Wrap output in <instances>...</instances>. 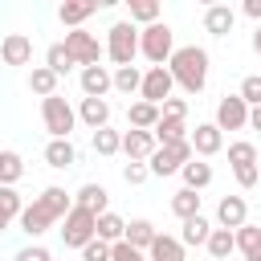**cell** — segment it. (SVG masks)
<instances>
[{
  "instance_id": "484cf974",
  "label": "cell",
  "mask_w": 261,
  "mask_h": 261,
  "mask_svg": "<svg viewBox=\"0 0 261 261\" xmlns=\"http://www.w3.org/2000/svg\"><path fill=\"white\" fill-rule=\"evenodd\" d=\"M147 261H184V241L171 232H159L155 245L147 249Z\"/></svg>"
},
{
  "instance_id": "f6af8a7d",
  "label": "cell",
  "mask_w": 261,
  "mask_h": 261,
  "mask_svg": "<svg viewBox=\"0 0 261 261\" xmlns=\"http://www.w3.org/2000/svg\"><path fill=\"white\" fill-rule=\"evenodd\" d=\"M82 261H110V245L94 237V241H90V245L82 249Z\"/></svg>"
},
{
  "instance_id": "4dcf8cb0",
  "label": "cell",
  "mask_w": 261,
  "mask_h": 261,
  "mask_svg": "<svg viewBox=\"0 0 261 261\" xmlns=\"http://www.w3.org/2000/svg\"><path fill=\"white\" fill-rule=\"evenodd\" d=\"M114 90L126 94V98H139V90H143V69H139V65H122V69H114Z\"/></svg>"
},
{
  "instance_id": "f546056e",
  "label": "cell",
  "mask_w": 261,
  "mask_h": 261,
  "mask_svg": "<svg viewBox=\"0 0 261 261\" xmlns=\"http://www.w3.org/2000/svg\"><path fill=\"white\" fill-rule=\"evenodd\" d=\"M57 82H61V77H57L49 65H33V73H29V90L41 94V98H53V94H57Z\"/></svg>"
},
{
  "instance_id": "7a4b0ae2",
  "label": "cell",
  "mask_w": 261,
  "mask_h": 261,
  "mask_svg": "<svg viewBox=\"0 0 261 261\" xmlns=\"http://www.w3.org/2000/svg\"><path fill=\"white\" fill-rule=\"evenodd\" d=\"M106 57L114 61V69L135 65V57H139V29L130 20H114L106 29Z\"/></svg>"
},
{
  "instance_id": "5bb4252c",
  "label": "cell",
  "mask_w": 261,
  "mask_h": 261,
  "mask_svg": "<svg viewBox=\"0 0 261 261\" xmlns=\"http://www.w3.org/2000/svg\"><path fill=\"white\" fill-rule=\"evenodd\" d=\"M77 82H82V94H86V98H106V94L114 90V69H106V65H86V69L77 73Z\"/></svg>"
},
{
  "instance_id": "74e56055",
  "label": "cell",
  "mask_w": 261,
  "mask_h": 261,
  "mask_svg": "<svg viewBox=\"0 0 261 261\" xmlns=\"http://www.w3.org/2000/svg\"><path fill=\"white\" fill-rule=\"evenodd\" d=\"M94 151H98V155H118V151H122V130H114V126L94 130Z\"/></svg>"
},
{
  "instance_id": "f1b7e54d",
  "label": "cell",
  "mask_w": 261,
  "mask_h": 261,
  "mask_svg": "<svg viewBox=\"0 0 261 261\" xmlns=\"http://www.w3.org/2000/svg\"><path fill=\"white\" fill-rule=\"evenodd\" d=\"M237 253L245 261H261V224H241L237 228Z\"/></svg>"
},
{
  "instance_id": "603a6c76",
  "label": "cell",
  "mask_w": 261,
  "mask_h": 261,
  "mask_svg": "<svg viewBox=\"0 0 261 261\" xmlns=\"http://www.w3.org/2000/svg\"><path fill=\"white\" fill-rule=\"evenodd\" d=\"M212 220L200 212V216H192V220H184V228H179V241H184V249H204L208 245V237H212Z\"/></svg>"
},
{
  "instance_id": "ba28073f",
  "label": "cell",
  "mask_w": 261,
  "mask_h": 261,
  "mask_svg": "<svg viewBox=\"0 0 261 261\" xmlns=\"http://www.w3.org/2000/svg\"><path fill=\"white\" fill-rule=\"evenodd\" d=\"M188 159H196V151H192V143L184 139V143H167V147H155V155L147 159V167H151V175H179Z\"/></svg>"
},
{
  "instance_id": "d590c367",
  "label": "cell",
  "mask_w": 261,
  "mask_h": 261,
  "mask_svg": "<svg viewBox=\"0 0 261 261\" xmlns=\"http://www.w3.org/2000/svg\"><path fill=\"white\" fill-rule=\"evenodd\" d=\"M159 12H163V8H159V0H130V16H126V20H130L135 29H139V24L147 29V24H155V20H159Z\"/></svg>"
},
{
  "instance_id": "2e32d148",
  "label": "cell",
  "mask_w": 261,
  "mask_h": 261,
  "mask_svg": "<svg viewBox=\"0 0 261 261\" xmlns=\"http://www.w3.org/2000/svg\"><path fill=\"white\" fill-rule=\"evenodd\" d=\"M16 224H20V232H24L29 241H37V237H45L57 220H53V216H49V212L33 200V204H24V212H20V220H16Z\"/></svg>"
},
{
  "instance_id": "8fae6325",
  "label": "cell",
  "mask_w": 261,
  "mask_h": 261,
  "mask_svg": "<svg viewBox=\"0 0 261 261\" xmlns=\"http://www.w3.org/2000/svg\"><path fill=\"white\" fill-rule=\"evenodd\" d=\"M188 143H192L196 159H212V155L224 151V130L216 122H196V130L188 135Z\"/></svg>"
},
{
  "instance_id": "ac0fdd59",
  "label": "cell",
  "mask_w": 261,
  "mask_h": 261,
  "mask_svg": "<svg viewBox=\"0 0 261 261\" xmlns=\"http://www.w3.org/2000/svg\"><path fill=\"white\" fill-rule=\"evenodd\" d=\"M94 12H98V4H94V0H65V4L57 8V20H61V24H65V33H69V29H82Z\"/></svg>"
},
{
  "instance_id": "7402d4cb",
  "label": "cell",
  "mask_w": 261,
  "mask_h": 261,
  "mask_svg": "<svg viewBox=\"0 0 261 261\" xmlns=\"http://www.w3.org/2000/svg\"><path fill=\"white\" fill-rule=\"evenodd\" d=\"M73 204L86 208V212H94V216H102V212H110V208H106V204H110V192H106L102 184H82V188L73 192Z\"/></svg>"
},
{
  "instance_id": "836d02e7",
  "label": "cell",
  "mask_w": 261,
  "mask_h": 261,
  "mask_svg": "<svg viewBox=\"0 0 261 261\" xmlns=\"http://www.w3.org/2000/svg\"><path fill=\"white\" fill-rule=\"evenodd\" d=\"M24 175V159L16 151H0V188H16Z\"/></svg>"
},
{
  "instance_id": "e575fe53",
  "label": "cell",
  "mask_w": 261,
  "mask_h": 261,
  "mask_svg": "<svg viewBox=\"0 0 261 261\" xmlns=\"http://www.w3.org/2000/svg\"><path fill=\"white\" fill-rule=\"evenodd\" d=\"M171 212H175L179 220H192V216H200V192H192V188H179V192L171 196Z\"/></svg>"
},
{
  "instance_id": "44dd1931",
  "label": "cell",
  "mask_w": 261,
  "mask_h": 261,
  "mask_svg": "<svg viewBox=\"0 0 261 261\" xmlns=\"http://www.w3.org/2000/svg\"><path fill=\"white\" fill-rule=\"evenodd\" d=\"M45 163H49L53 171L73 167V163H77V147H73V139H49V143H45Z\"/></svg>"
},
{
  "instance_id": "9a60e30c",
  "label": "cell",
  "mask_w": 261,
  "mask_h": 261,
  "mask_svg": "<svg viewBox=\"0 0 261 261\" xmlns=\"http://www.w3.org/2000/svg\"><path fill=\"white\" fill-rule=\"evenodd\" d=\"M155 147H159V143H155L151 130H130V126L122 130V155H126L130 163H147V159L155 155Z\"/></svg>"
},
{
  "instance_id": "b9f144b4",
  "label": "cell",
  "mask_w": 261,
  "mask_h": 261,
  "mask_svg": "<svg viewBox=\"0 0 261 261\" xmlns=\"http://www.w3.org/2000/svg\"><path fill=\"white\" fill-rule=\"evenodd\" d=\"M110 261H147V253L126 245V241H118V245H110Z\"/></svg>"
},
{
  "instance_id": "ffe728a7",
  "label": "cell",
  "mask_w": 261,
  "mask_h": 261,
  "mask_svg": "<svg viewBox=\"0 0 261 261\" xmlns=\"http://www.w3.org/2000/svg\"><path fill=\"white\" fill-rule=\"evenodd\" d=\"M77 122H86L90 130L110 126V102H106V98H82V106H77Z\"/></svg>"
},
{
  "instance_id": "bcb514c9",
  "label": "cell",
  "mask_w": 261,
  "mask_h": 261,
  "mask_svg": "<svg viewBox=\"0 0 261 261\" xmlns=\"http://www.w3.org/2000/svg\"><path fill=\"white\" fill-rule=\"evenodd\" d=\"M241 12H245L249 20H257V24H261V0H245V4H241Z\"/></svg>"
},
{
  "instance_id": "52a82bcc",
  "label": "cell",
  "mask_w": 261,
  "mask_h": 261,
  "mask_svg": "<svg viewBox=\"0 0 261 261\" xmlns=\"http://www.w3.org/2000/svg\"><path fill=\"white\" fill-rule=\"evenodd\" d=\"M61 45L69 49V57H73L82 69H86V65H102V57H106V45H102L90 29H69Z\"/></svg>"
},
{
  "instance_id": "30bf717a",
  "label": "cell",
  "mask_w": 261,
  "mask_h": 261,
  "mask_svg": "<svg viewBox=\"0 0 261 261\" xmlns=\"http://www.w3.org/2000/svg\"><path fill=\"white\" fill-rule=\"evenodd\" d=\"M220 130H249V106L241 94H224L216 102V118H212Z\"/></svg>"
},
{
  "instance_id": "1f68e13d",
  "label": "cell",
  "mask_w": 261,
  "mask_h": 261,
  "mask_svg": "<svg viewBox=\"0 0 261 261\" xmlns=\"http://www.w3.org/2000/svg\"><path fill=\"white\" fill-rule=\"evenodd\" d=\"M122 237H126V220H122L118 212H102V216H98V241L118 245Z\"/></svg>"
},
{
  "instance_id": "9c48e42d",
  "label": "cell",
  "mask_w": 261,
  "mask_h": 261,
  "mask_svg": "<svg viewBox=\"0 0 261 261\" xmlns=\"http://www.w3.org/2000/svg\"><path fill=\"white\" fill-rule=\"evenodd\" d=\"M171 90H175V77H171L167 65H147V69H143V90H139L143 102L163 106V102L171 98Z\"/></svg>"
},
{
  "instance_id": "f35d334b",
  "label": "cell",
  "mask_w": 261,
  "mask_h": 261,
  "mask_svg": "<svg viewBox=\"0 0 261 261\" xmlns=\"http://www.w3.org/2000/svg\"><path fill=\"white\" fill-rule=\"evenodd\" d=\"M20 212H24V196L16 188H0V216L12 224V220H20Z\"/></svg>"
},
{
  "instance_id": "4316f807",
  "label": "cell",
  "mask_w": 261,
  "mask_h": 261,
  "mask_svg": "<svg viewBox=\"0 0 261 261\" xmlns=\"http://www.w3.org/2000/svg\"><path fill=\"white\" fill-rule=\"evenodd\" d=\"M151 135H155L159 147H167V143H184V139L192 135V126H188V118H159V126H155Z\"/></svg>"
},
{
  "instance_id": "e0dca14e",
  "label": "cell",
  "mask_w": 261,
  "mask_h": 261,
  "mask_svg": "<svg viewBox=\"0 0 261 261\" xmlns=\"http://www.w3.org/2000/svg\"><path fill=\"white\" fill-rule=\"evenodd\" d=\"M37 204L61 224L65 216H69V208H73V196L65 192V188H57V184H49V188H41V196H37Z\"/></svg>"
},
{
  "instance_id": "5b68a950",
  "label": "cell",
  "mask_w": 261,
  "mask_h": 261,
  "mask_svg": "<svg viewBox=\"0 0 261 261\" xmlns=\"http://www.w3.org/2000/svg\"><path fill=\"white\" fill-rule=\"evenodd\" d=\"M41 122H45L49 139H69L77 126V110L61 94H53V98H41Z\"/></svg>"
},
{
  "instance_id": "ee69618b",
  "label": "cell",
  "mask_w": 261,
  "mask_h": 261,
  "mask_svg": "<svg viewBox=\"0 0 261 261\" xmlns=\"http://www.w3.org/2000/svg\"><path fill=\"white\" fill-rule=\"evenodd\" d=\"M122 179H126L130 188H139V184L151 179V167H147V163H126V167H122Z\"/></svg>"
},
{
  "instance_id": "d6986e66",
  "label": "cell",
  "mask_w": 261,
  "mask_h": 261,
  "mask_svg": "<svg viewBox=\"0 0 261 261\" xmlns=\"http://www.w3.org/2000/svg\"><path fill=\"white\" fill-rule=\"evenodd\" d=\"M232 24H237V12H232L228 4H208V8H204V33H212V37H228Z\"/></svg>"
},
{
  "instance_id": "8d00e7d4",
  "label": "cell",
  "mask_w": 261,
  "mask_h": 261,
  "mask_svg": "<svg viewBox=\"0 0 261 261\" xmlns=\"http://www.w3.org/2000/svg\"><path fill=\"white\" fill-rule=\"evenodd\" d=\"M45 65H49V69H53L57 77H65V73H69V69L77 65V61H73V57H69V49H65L61 41H57V45H49V49H45Z\"/></svg>"
},
{
  "instance_id": "7dc6e473",
  "label": "cell",
  "mask_w": 261,
  "mask_h": 261,
  "mask_svg": "<svg viewBox=\"0 0 261 261\" xmlns=\"http://www.w3.org/2000/svg\"><path fill=\"white\" fill-rule=\"evenodd\" d=\"M249 130H261V106L249 110Z\"/></svg>"
},
{
  "instance_id": "ab89813d",
  "label": "cell",
  "mask_w": 261,
  "mask_h": 261,
  "mask_svg": "<svg viewBox=\"0 0 261 261\" xmlns=\"http://www.w3.org/2000/svg\"><path fill=\"white\" fill-rule=\"evenodd\" d=\"M241 98H245V106L253 110V106H261V73H249V77H241V90H237Z\"/></svg>"
},
{
  "instance_id": "681fc988",
  "label": "cell",
  "mask_w": 261,
  "mask_h": 261,
  "mask_svg": "<svg viewBox=\"0 0 261 261\" xmlns=\"http://www.w3.org/2000/svg\"><path fill=\"white\" fill-rule=\"evenodd\" d=\"M4 232H8V220H4V216H0V237H4Z\"/></svg>"
},
{
  "instance_id": "c3c4849f",
  "label": "cell",
  "mask_w": 261,
  "mask_h": 261,
  "mask_svg": "<svg viewBox=\"0 0 261 261\" xmlns=\"http://www.w3.org/2000/svg\"><path fill=\"white\" fill-rule=\"evenodd\" d=\"M253 49H257V57H261V24L253 29Z\"/></svg>"
},
{
  "instance_id": "7c38bea8",
  "label": "cell",
  "mask_w": 261,
  "mask_h": 261,
  "mask_svg": "<svg viewBox=\"0 0 261 261\" xmlns=\"http://www.w3.org/2000/svg\"><path fill=\"white\" fill-rule=\"evenodd\" d=\"M0 65H33V37L29 33H4Z\"/></svg>"
},
{
  "instance_id": "3957f363",
  "label": "cell",
  "mask_w": 261,
  "mask_h": 261,
  "mask_svg": "<svg viewBox=\"0 0 261 261\" xmlns=\"http://www.w3.org/2000/svg\"><path fill=\"white\" fill-rule=\"evenodd\" d=\"M139 53L151 61V65H167L171 53H175V33L167 20H155L147 29H139Z\"/></svg>"
},
{
  "instance_id": "60d3db41",
  "label": "cell",
  "mask_w": 261,
  "mask_h": 261,
  "mask_svg": "<svg viewBox=\"0 0 261 261\" xmlns=\"http://www.w3.org/2000/svg\"><path fill=\"white\" fill-rule=\"evenodd\" d=\"M12 261H53V253H49L41 241H29V245H20V249L12 253Z\"/></svg>"
},
{
  "instance_id": "8992f818",
  "label": "cell",
  "mask_w": 261,
  "mask_h": 261,
  "mask_svg": "<svg viewBox=\"0 0 261 261\" xmlns=\"http://www.w3.org/2000/svg\"><path fill=\"white\" fill-rule=\"evenodd\" d=\"M228 167H232V179H237L245 192H253V188H257V179H261V167H257V147H253L249 139H237V143H228Z\"/></svg>"
},
{
  "instance_id": "cb8c5ba5",
  "label": "cell",
  "mask_w": 261,
  "mask_h": 261,
  "mask_svg": "<svg viewBox=\"0 0 261 261\" xmlns=\"http://www.w3.org/2000/svg\"><path fill=\"white\" fill-rule=\"evenodd\" d=\"M155 237H159V228H155V220H147V216H135V220H126V245H135V249H151L155 245Z\"/></svg>"
},
{
  "instance_id": "7bdbcfd3",
  "label": "cell",
  "mask_w": 261,
  "mask_h": 261,
  "mask_svg": "<svg viewBox=\"0 0 261 261\" xmlns=\"http://www.w3.org/2000/svg\"><path fill=\"white\" fill-rule=\"evenodd\" d=\"M159 118H188V98H167L163 106H159Z\"/></svg>"
},
{
  "instance_id": "d6a6232c",
  "label": "cell",
  "mask_w": 261,
  "mask_h": 261,
  "mask_svg": "<svg viewBox=\"0 0 261 261\" xmlns=\"http://www.w3.org/2000/svg\"><path fill=\"white\" fill-rule=\"evenodd\" d=\"M216 261H228L232 253H237V232H228V228H212V237H208V245H204Z\"/></svg>"
},
{
  "instance_id": "83f0119b",
  "label": "cell",
  "mask_w": 261,
  "mask_h": 261,
  "mask_svg": "<svg viewBox=\"0 0 261 261\" xmlns=\"http://www.w3.org/2000/svg\"><path fill=\"white\" fill-rule=\"evenodd\" d=\"M179 179H184V188L204 192V188L212 184V163H204V159H188V163H184V171H179Z\"/></svg>"
},
{
  "instance_id": "277c9868",
  "label": "cell",
  "mask_w": 261,
  "mask_h": 261,
  "mask_svg": "<svg viewBox=\"0 0 261 261\" xmlns=\"http://www.w3.org/2000/svg\"><path fill=\"white\" fill-rule=\"evenodd\" d=\"M57 232H61V245H65V249H77V253H82V249L98 237V216L73 204V208H69V216L61 220V228H57Z\"/></svg>"
},
{
  "instance_id": "6da1fadb",
  "label": "cell",
  "mask_w": 261,
  "mask_h": 261,
  "mask_svg": "<svg viewBox=\"0 0 261 261\" xmlns=\"http://www.w3.org/2000/svg\"><path fill=\"white\" fill-rule=\"evenodd\" d=\"M208 65H212V57H208L204 45H175V53H171V61H167L175 86H179L184 94H192V98L208 86Z\"/></svg>"
},
{
  "instance_id": "d4e9b609",
  "label": "cell",
  "mask_w": 261,
  "mask_h": 261,
  "mask_svg": "<svg viewBox=\"0 0 261 261\" xmlns=\"http://www.w3.org/2000/svg\"><path fill=\"white\" fill-rule=\"evenodd\" d=\"M126 122H130V130H155L159 126V106H151V102H130L126 106Z\"/></svg>"
},
{
  "instance_id": "4fadbf2b",
  "label": "cell",
  "mask_w": 261,
  "mask_h": 261,
  "mask_svg": "<svg viewBox=\"0 0 261 261\" xmlns=\"http://www.w3.org/2000/svg\"><path fill=\"white\" fill-rule=\"evenodd\" d=\"M241 224H249V200L245 196H220V204H216V228L237 232Z\"/></svg>"
}]
</instances>
